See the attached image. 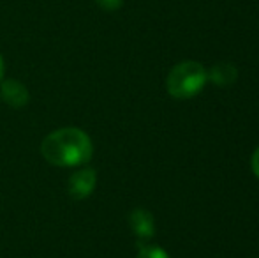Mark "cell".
<instances>
[{"label": "cell", "mask_w": 259, "mask_h": 258, "mask_svg": "<svg viewBox=\"0 0 259 258\" xmlns=\"http://www.w3.org/2000/svg\"><path fill=\"white\" fill-rule=\"evenodd\" d=\"M41 152L50 165L81 166L92 158V140L85 131L78 128H62L52 131L42 140Z\"/></svg>", "instance_id": "obj_1"}, {"label": "cell", "mask_w": 259, "mask_h": 258, "mask_svg": "<svg viewBox=\"0 0 259 258\" xmlns=\"http://www.w3.org/2000/svg\"><path fill=\"white\" fill-rule=\"evenodd\" d=\"M208 80V72L199 62L185 60L177 64L167 75V92L177 99H191L203 90Z\"/></svg>", "instance_id": "obj_2"}, {"label": "cell", "mask_w": 259, "mask_h": 258, "mask_svg": "<svg viewBox=\"0 0 259 258\" xmlns=\"http://www.w3.org/2000/svg\"><path fill=\"white\" fill-rule=\"evenodd\" d=\"M97 184V173L94 168H83L79 172L72 173L67 180L69 196L74 200H83L92 195Z\"/></svg>", "instance_id": "obj_3"}, {"label": "cell", "mask_w": 259, "mask_h": 258, "mask_svg": "<svg viewBox=\"0 0 259 258\" xmlns=\"http://www.w3.org/2000/svg\"><path fill=\"white\" fill-rule=\"evenodd\" d=\"M0 97L9 104L11 108H23L30 99L27 87L18 80H6L0 85Z\"/></svg>", "instance_id": "obj_4"}, {"label": "cell", "mask_w": 259, "mask_h": 258, "mask_svg": "<svg viewBox=\"0 0 259 258\" xmlns=\"http://www.w3.org/2000/svg\"><path fill=\"white\" fill-rule=\"evenodd\" d=\"M129 225H131V230H133L140 239H143V241L154 237V234H155L154 216L145 209L133 210L129 216Z\"/></svg>", "instance_id": "obj_5"}, {"label": "cell", "mask_w": 259, "mask_h": 258, "mask_svg": "<svg viewBox=\"0 0 259 258\" xmlns=\"http://www.w3.org/2000/svg\"><path fill=\"white\" fill-rule=\"evenodd\" d=\"M236 76H238V69L229 62H219L208 72V80L215 83L219 87H228L231 83L236 82Z\"/></svg>", "instance_id": "obj_6"}, {"label": "cell", "mask_w": 259, "mask_h": 258, "mask_svg": "<svg viewBox=\"0 0 259 258\" xmlns=\"http://www.w3.org/2000/svg\"><path fill=\"white\" fill-rule=\"evenodd\" d=\"M136 258H169V255L159 246H141Z\"/></svg>", "instance_id": "obj_7"}, {"label": "cell", "mask_w": 259, "mask_h": 258, "mask_svg": "<svg viewBox=\"0 0 259 258\" xmlns=\"http://www.w3.org/2000/svg\"><path fill=\"white\" fill-rule=\"evenodd\" d=\"M99 7H103L104 11H116L122 7L123 0H94Z\"/></svg>", "instance_id": "obj_8"}, {"label": "cell", "mask_w": 259, "mask_h": 258, "mask_svg": "<svg viewBox=\"0 0 259 258\" xmlns=\"http://www.w3.org/2000/svg\"><path fill=\"white\" fill-rule=\"evenodd\" d=\"M252 170L259 179V147L256 149V152H254V156H252Z\"/></svg>", "instance_id": "obj_9"}, {"label": "cell", "mask_w": 259, "mask_h": 258, "mask_svg": "<svg viewBox=\"0 0 259 258\" xmlns=\"http://www.w3.org/2000/svg\"><path fill=\"white\" fill-rule=\"evenodd\" d=\"M2 78H4V59L0 55V82H2Z\"/></svg>", "instance_id": "obj_10"}]
</instances>
